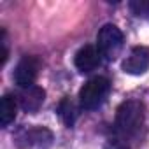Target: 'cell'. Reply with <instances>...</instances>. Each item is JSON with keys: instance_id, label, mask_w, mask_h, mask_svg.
<instances>
[{"instance_id": "5", "label": "cell", "mask_w": 149, "mask_h": 149, "mask_svg": "<svg viewBox=\"0 0 149 149\" xmlns=\"http://www.w3.org/2000/svg\"><path fill=\"white\" fill-rule=\"evenodd\" d=\"M149 68V47L137 46L123 61V70L132 76H140Z\"/></svg>"}, {"instance_id": "4", "label": "cell", "mask_w": 149, "mask_h": 149, "mask_svg": "<svg viewBox=\"0 0 149 149\" xmlns=\"http://www.w3.org/2000/svg\"><path fill=\"white\" fill-rule=\"evenodd\" d=\"M39 68H40V61L37 56H23L16 68H14V83L19 86V88H28V86H33L35 79H37V74H39Z\"/></svg>"}, {"instance_id": "2", "label": "cell", "mask_w": 149, "mask_h": 149, "mask_svg": "<svg viewBox=\"0 0 149 149\" xmlns=\"http://www.w3.org/2000/svg\"><path fill=\"white\" fill-rule=\"evenodd\" d=\"M109 91H111V81L107 77L97 76L90 79L88 83H84V86L79 91V107L84 111L98 109L105 102Z\"/></svg>"}, {"instance_id": "9", "label": "cell", "mask_w": 149, "mask_h": 149, "mask_svg": "<svg viewBox=\"0 0 149 149\" xmlns=\"http://www.w3.org/2000/svg\"><path fill=\"white\" fill-rule=\"evenodd\" d=\"M16 107H18V102L13 95H4L2 97V104H0V125L4 128L9 126L14 118H16Z\"/></svg>"}, {"instance_id": "1", "label": "cell", "mask_w": 149, "mask_h": 149, "mask_svg": "<svg viewBox=\"0 0 149 149\" xmlns=\"http://www.w3.org/2000/svg\"><path fill=\"white\" fill-rule=\"evenodd\" d=\"M146 107L139 100H125L118 111L112 128V137L109 139V149H135L139 142L140 130L144 128Z\"/></svg>"}, {"instance_id": "7", "label": "cell", "mask_w": 149, "mask_h": 149, "mask_svg": "<svg viewBox=\"0 0 149 149\" xmlns=\"http://www.w3.org/2000/svg\"><path fill=\"white\" fill-rule=\"evenodd\" d=\"M100 58H102V54L97 49V46L88 44V46H84V47H81L77 51L76 58H74V63H76V67H77L79 72L88 74V72L95 70L100 65Z\"/></svg>"}, {"instance_id": "6", "label": "cell", "mask_w": 149, "mask_h": 149, "mask_svg": "<svg viewBox=\"0 0 149 149\" xmlns=\"http://www.w3.org/2000/svg\"><path fill=\"white\" fill-rule=\"evenodd\" d=\"M44 98H46V91L35 84L28 86V88H19V93H18V102H19L21 109L30 114L37 112L42 107Z\"/></svg>"}, {"instance_id": "3", "label": "cell", "mask_w": 149, "mask_h": 149, "mask_svg": "<svg viewBox=\"0 0 149 149\" xmlns=\"http://www.w3.org/2000/svg\"><path fill=\"white\" fill-rule=\"evenodd\" d=\"M125 44V37L116 25H104L97 35V49L107 60H114Z\"/></svg>"}, {"instance_id": "11", "label": "cell", "mask_w": 149, "mask_h": 149, "mask_svg": "<svg viewBox=\"0 0 149 149\" xmlns=\"http://www.w3.org/2000/svg\"><path fill=\"white\" fill-rule=\"evenodd\" d=\"M130 7H132V11H133L137 16H146V14H149V2H146V0L132 2Z\"/></svg>"}, {"instance_id": "8", "label": "cell", "mask_w": 149, "mask_h": 149, "mask_svg": "<svg viewBox=\"0 0 149 149\" xmlns=\"http://www.w3.org/2000/svg\"><path fill=\"white\" fill-rule=\"evenodd\" d=\"M51 139H53L51 132L46 128H40V126L23 130L21 137H19V140L26 142V149H44L46 146H49Z\"/></svg>"}, {"instance_id": "10", "label": "cell", "mask_w": 149, "mask_h": 149, "mask_svg": "<svg viewBox=\"0 0 149 149\" xmlns=\"http://www.w3.org/2000/svg\"><path fill=\"white\" fill-rule=\"evenodd\" d=\"M56 112H58V116H60V119L67 125V126H74V123H76V119H77V105L74 104L68 97H65V98H61V102L58 104V107H56Z\"/></svg>"}]
</instances>
